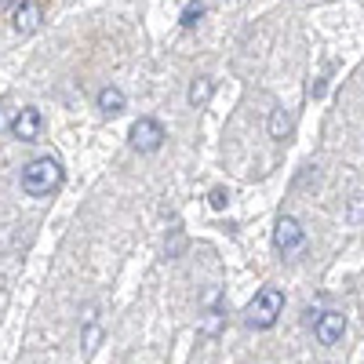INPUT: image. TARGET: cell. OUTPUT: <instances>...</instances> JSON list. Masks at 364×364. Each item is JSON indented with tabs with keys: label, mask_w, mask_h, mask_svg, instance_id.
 Returning a JSON list of instances; mask_svg holds the SVG:
<instances>
[{
	"label": "cell",
	"mask_w": 364,
	"mask_h": 364,
	"mask_svg": "<svg viewBox=\"0 0 364 364\" xmlns=\"http://www.w3.org/2000/svg\"><path fill=\"white\" fill-rule=\"evenodd\" d=\"M63 182H66V171L58 164V157H51V154L29 161L22 168V193L26 197H51L63 190Z\"/></svg>",
	"instance_id": "6da1fadb"
},
{
	"label": "cell",
	"mask_w": 364,
	"mask_h": 364,
	"mask_svg": "<svg viewBox=\"0 0 364 364\" xmlns=\"http://www.w3.org/2000/svg\"><path fill=\"white\" fill-rule=\"evenodd\" d=\"M281 314H284V291L281 288H262L252 299V306H248V328L269 331L273 324L281 321Z\"/></svg>",
	"instance_id": "7a4b0ae2"
},
{
	"label": "cell",
	"mask_w": 364,
	"mask_h": 364,
	"mask_svg": "<svg viewBox=\"0 0 364 364\" xmlns=\"http://www.w3.org/2000/svg\"><path fill=\"white\" fill-rule=\"evenodd\" d=\"M132 146L139 149V154H157V149L164 146V128H161V120H154V117H139L135 124H132Z\"/></svg>",
	"instance_id": "3957f363"
},
{
	"label": "cell",
	"mask_w": 364,
	"mask_h": 364,
	"mask_svg": "<svg viewBox=\"0 0 364 364\" xmlns=\"http://www.w3.org/2000/svg\"><path fill=\"white\" fill-rule=\"evenodd\" d=\"M310 328H314V336H317L321 346H336L346 336V317L339 310H324V314H317V321Z\"/></svg>",
	"instance_id": "277c9868"
},
{
	"label": "cell",
	"mask_w": 364,
	"mask_h": 364,
	"mask_svg": "<svg viewBox=\"0 0 364 364\" xmlns=\"http://www.w3.org/2000/svg\"><path fill=\"white\" fill-rule=\"evenodd\" d=\"M41 132H44V117H41V109L22 106V109L15 113V120H11V135H15L18 142H37Z\"/></svg>",
	"instance_id": "5b68a950"
},
{
	"label": "cell",
	"mask_w": 364,
	"mask_h": 364,
	"mask_svg": "<svg viewBox=\"0 0 364 364\" xmlns=\"http://www.w3.org/2000/svg\"><path fill=\"white\" fill-rule=\"evenodd\" d=\"M302 240H306V233H302L299 219L281 215L277 226H273V245H277L281 252H295V248H302Z\"/></svg>",
	"instance_id": "8992f818"
},
{
	"label": "cell",
	"mask_w": 364,
	"mask_h": 364,
	"mask_svg": "<svg viewBox=\"0 0 364 364\" xmlns=\"http://www.w3.org/2000/svg\"><path fill=\"white\" fill-rule=\"evenodd\" d=\"M41 22H44V8L41 4H33V0H22V4L11 11V29L15 33H37L41 29Z\"/></svg>",
	"instance_id": "52a82bcc"
},
{
	"label": "cell",
	"mask_w": 364,
	"mask_h": 364,
	"mask_svg": "<svg viewBox=\"0 0 364 364\" xmlns=\"http://www.w3.org/2000/svg\"><path fill=\"white\" fill-rule=\"evenodd\" d=\"M211 95H215V80H211V77H197L190 84V91H186V99H190L193 109H204L211 102Z\"/></svg>",
	"instance_id": "ba28073f"
},
{
	"label": "cell",
	"mask_w": 364,
	"mask_h": 364,
	"mask_svg": "<svg viewBox=\"0 0 364 364\" xmlns=\"http://www.w3.org/2000/svg\"><path fill=\"white\" fill-rule=\"evenodd\" d=\"M95 102H99V109H102L106 117H117L120 109H124V102H128V99H124V91H120V87H113V84H109V87H102V91H99V99H95Z\"/></svg>",
	"instance_id": "9c48e42d"
},
{
	"label": "cell",
	"mask_w": 364,
	"mask_h": 364,
	"mask_svg": "<svg viewBox=\"0 0 364 364\" xmlns=\"http://www.w3.org/2000/svg\"><path fill=\"white\" fill-rule=\"evenodd\" d=\"M291 128H295L291 113H284V109H273V113H269V139L284 142V139H291Z\"/></svg>",
	"instance_id": "30bf717a"
},
{
	"label": "cell",
	"mask_w": 364,
	"mask_h": 364,
	"mask_svg": "<svg viewBox=\"0 0 364 364\" xmlns=\"http://www.w3.org/2000/svg\"><path fill=\"white\" fill-rule=\"evenodd\" d=\"M200 18H204V8H200V4H190L186 11H182V26H186V29H190V26H197Z\"/></svg>",
	"instance_id": "8fae6325"
},
{
	"label": "cell",
	"mask_w": 364,
	"mask_h": 364,
	"mask_svg": "<svg viewBox=\"0 0 364 364\" xmlns=\"http://www.w3.org/2000/svg\"><path fill=\"white\" fill-rule=\"evenodd\" d=\"M208 204L215 208V211H223V208L230 204V193H226V190H211V193H208Z\"/></svg>",
	"instance_id": "7c38bea8"
}]
</instances>
